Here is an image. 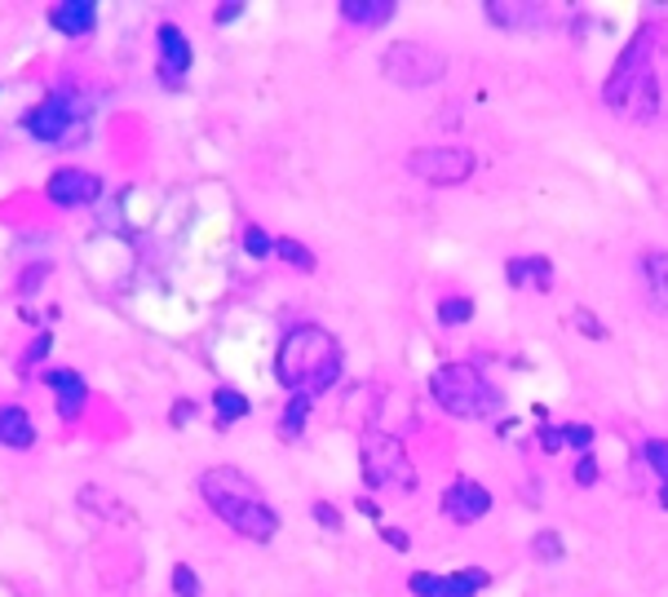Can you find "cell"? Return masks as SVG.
Returning <instances> with one entry per match:
<instances>
[{
	"label": "cell",
	"mask_w": 668,
	"mask_h": 597,
	"mask_svg": "<svg viewBox=\"0 0 668 597\" xmlns=\"http://www.w3.org/2000/svg\"><path fill=\"white\" fill-rule=\"evenodd\" d=\"M50 28L63 36H89L98 28V0H58L50 6Z\"/></svg>",
	"instance_id": "15"
},
{
	"label": "cell",
	"mask_w": 668,
	"mask_h": 597,
	"mask_svg": "<svg viewBox=\"0 0 668 597\" xmlns=\"http://www.w3.org/2000/svg\"><path fill=\"white\" fill-rule=\"evenodd\" d=\"M80 504L98 518H111V522H133V513H125V504L116 496H107L103 487H80Z\"/></svg>",
	"instance_id": "22"
},
{
	"label": "cell",
	"mask_w": 668,
	"mask_h": 597,
	"mask_svg": "<svg viewBox=\"0 0 668 597\" xmlns=\"http://www.w3.org/2000/svg\"><path fill=\"white\" fill-rule=\"evenodd\" d=\"M239 243H244V252H248V257H270V252H274V239H266V230H261V226H244Z\"/></svg>",
	"instance_id": "27"
},
{
	"label": "cell",
	"mask_w": 668,
	"mask_h": 597,
	"mask_svg": "<svg viewBox=\"0 0 668 597\" xmlns=\"http://www.w3.org/2000/svg\"><path fill=\"white\" fill-rule=\"evenodd\" d=\"M310 408H314V399H305V394H288L283 416H279V438H283V443H297V438H301Z\"/></svg>",
	"instance_id": "19"
},
{
	"label": "cell",
	"mask_w": 668,
	"mask_h": 597,
	"mask_svg": "<svg viewBox=\"0 0 668 597\" xmlns=\"http://www.w3.org/2000/svg\"><path fill=\"white\" fill-rule=\"evenodd\" d=\"M602 98L628 124H650L659 116V80H655V67H650V32L646 28L619 54V63L611 67Z\"/></svg>",
	"instance_id": "3"
},
{
	"label": "cell",
	"mask_w": 668,
	"mask_h": 597,
	"mask_svg": "<svg viewBox=\"0 0 668 597\" xmlns=\"http://www.w3.org/2000/svg\"><path fill=\"white\" fill-rule=\"evenodd\" d=\"M448 72V58L430 45H412V41H395L386 54H381V76L399 89H425V85H439Z\"/></svg>",
	"instance_id": "6"
},
{
	"label": "cell",
	"mask_w": 668,
	"mask_h": 597,
	"mask_svg": "<svg viewBox=\"0 0 668 597\" xmlns=\"http://www.w3.org/2000/svg\"><path fill=\"white\" fill-rule=\"evenodd\" d=\"M408 169L430 186H456L474 173V151H465V146H417L408 155Z\"/></svg>",
	"instance_id": "8"
},
{
	"label": "cell",
	"mask_w": 668,
	"mask_h": 597,
	"mask_svg": "<svg viewBox=\"0 0 668 597\" xmlns=\"http://www.w3.org/2000/svg\"><path fill=\"white\" fill-rule=\"evenodd\" d=\"M492 584V575L483 566H465V571H452V575H434V571H417L408 579V588L417 597H474Z\"/></svg>",
	"instance_id": "10"
},
{
	"label": "cell",
	"mask_w": 668,
	"mask_h": 597,
	"mask_svg": "<svg viewBox=\"0 0 668 597\" xmlns=\"http://www.w3.org/2000/svg\"><path fill=\"white\" fill-rule=\"evenodd\" d=\"M575 482H580V487H593V482H597V460H593V456H584V460L575 465Z\"/></svg>",
	"instance_id": "33"
},
{
	"label": "cell",
	"mask_w": 668,
	"mask_h": 597,
	"mask_svg": "<svg viewBox=\"0 0 668 597\" xmlns=\"http://www.w3.org/2000/svg\"><path fill=\"white\" fill-rule=\"evenodd\" d=\"M244 14V6H239V0H226V6H217V23L226 28V23H235Z\"/></svg>",
	"instance_id": "35"
},
{
	"label": "cell",
	"mask_w": 668,
	"mask_h": 597,
	"mask_svg": "<svg viewBox=\"0 0 668 597\" xmlns=\"http://www.w3.org/2000/svg\"><path fill=\"white\" fill-rule=\"evenodd\" d=\"M540 447H545V452H558V447H562V430H540Z\"/></svg>",
	"instance_id": "37"
},
{
	"label": "cell",
	"mask_w": 668,
	"mask_h": 597,
	"mask_svg": "<svg viewBox=\"0 0 668 597\" xmlns=\"http://www.w3.org/2000/svg\"><path fill=\"white\" fill-rule=\"evenodd\" d=\"M213 412H217V425L226 430L230 421L248 416V412H252V403H248L239 390H230V386H217V390H213Z\"/></svg>",
	"instance_id": "21"
},
{
	"label": "cell",
	"mask_w": 668,
	"mask_h": 597,
	"mask_svg": "<svg viewBox=\"0 0 668 597\" xmlns=\"http://www.w3.org/2000/svg\"><path fill=\"white\" fill-rule=\"evenodd\" d=\"M571 319H575V324L584 328V337H593V341H606V337H611V333H606V328H602V324H597V319H593L589 311H575Z\"/></svg>",
	"instance_id": "30"
},
{
	"label": "cell",
	"mask_w": 668,
	"mask_h": 597,
	"mask_svg": "<svg viewBox=\"0 0 668 597\" xmlns=\"http://www.w3.org/2000/svg\"><path fill=\"white\" fill-rule=\"evenodd\" d=\"M54 350V333H36V341L23 350V368H32V363H41L45 355Z\"/></svg>",
	"instance_id": "29"
},
{
	"label": "cell",
	"mask_w": 668,
	"mask_h": 597,
	"mask_svg": "<svg viewBox=\"0 0 668 597\" xmlns=\"http://www.w3.org/2000/svg\"><path fill=\"white\" fill-rule=\"evenodd\" d=\"M562 443H571V447H589V443H593V430H589V425H562Z\"/></svg>",
	"instance_id": "31"
},
{
	"label": "cell",
	"mask_w": 668,
	"mask_h": 597,
	"mask_svg": "<svg viewBox=\"0 0 668 597\" xmlns=\"http://www.w3.org/2000/svg\"><path fill=\"white\" fill-rule=\"evenodd\" d=\"M85 102L76 98V94H63V89H54V94H45L28 116H23V129L36 138V142H67V133H72V124L76 129H85Z\"/></svg>",
	"instance_id": "7"
},
{
	"label": "cell",
	"mask_w": 668,
	"mask_h": 597,
	"mask_svg": "<svg viewBox=\"0 0 668 597\" xmlns=\"http://www.w3.org/2000/svg\"><path fill=\"white\" fill-rule=\"evenodd\" d=\"M430 394L448 416H461V421H483V416H496L500 408V390L474 363H439L430 377Z\"/></svg>",
	"instance_id": "4"
},
{
	"label": "cell",
	"mask_w": 668,
	"mask_h": 597,
	"mask_svg": "<svg viewBox=\"0 0 668 597\" xmlns=\"http://www.w3.org/2000/svg\"><path fill=\"white\" fill-rule=\"evenodd\" d=\"M527 279H531L540 292H549V257H514V261H509V283L522 287Z\"/></svg>",
	"instance_id": "20"
},
{
	"label": "cell",
	"mask_w": 668,
	"mask_h": 597,
	"mask_svg": "<svg viewBox=\"0 0 668 597\" xmlns=\"http://www.w3.org/2000/svg\"><path fill=\"white\" fill-rule=\"evenodd\" d=\"M642 456H646V465H650V469L664 478V487H659V504L668 509V438H646Z\"/></svg>",
	"instance_id": "23"
},
{
	"label": "cell",
	"mask_w": 668,
	"mask_h": 597,
	"mask_svg": "<svg viewBox=\"0 0 668 597\" xmlns=\"http://www.w3.org/2000/svg\"><path fill=\"white\" fill-rule=\"evenodd\" d=\"M487 509H492V491H487L483 482H474V478H456V482L443 491V513H448L452 522H461V527L487 518Z\"/></svg>",
	"instance_id": "12"
},
{
	"label": "cell",
	"mask_w": 668,
	"mask_h": 597,
	"mask_svg": "<svg viewBox=\"0 0 668 597\" xmlns=\"http://www.w3.org/2000/svg\"><path fill=\"white\" fill-rule=\"evenodd\" d=\"M169 584H173V593H177V597H200V593H204V588H200V575H195L186 562H177V566H173Z\"/></svg>",
	"instance_id": "26"
},
{
	"label": "cell",
	"mask_w": 668,
	"mask_h": 597,
	"mask_svg": "<svg viewBox=\"0 0 668 597\" xmlns=\"http://www.w3.org/2000/svg\"><path fill=\"white\" fill-rule=\"evenodd\" d=\"M314 518H319V522H323L327 531H337V527H342V513H337V509H332L327 500H314Z\"/></svg>",
	"instance_id": "32"
},
{
	"label": "cell",
	"mask_w": 668,
	"mask_h": 597,
	"mask_svg": "<svg viewBox=\"0 0 668 597\" xmlns=\"http://www.w3.org/2000/svg\"><path fill=\"white\" fill-rule=\"evenodd\" d=\"M359 460H364V478L368 487H390V491H412L417 487V469L403 452V443L395 434H381V430H368L359 438Z\"/></svg>",
	"instance_id": "5"
},
{
	"label": "cell",
	"mask_w": 668,
	"mask_h": 597,
	"mask_svg": "<svg viewBox=\"0 0 668 597\" xmlns=\"http://www.w3.org/2000/svg\"><path fill=\"white\" fill-rule=\"evenodd\" d=\"M155 45H160V80L164 89H182L186 72H191V41L177 23H160L155 28Z\"/></svg>",
	"instance_id": "11"
},
{
	"label": "cell",
	"mask_w": 668,
	"mask_h": 597,
	"mask_svg": "<svg viewBox=\"0 0 668 597\" xmlns=\"http://www.w3.org/2000/svg\"><path fill=\"white\" fill-rule=\"evenodd\" d=\"M642 274H646V287L655 296V306L668 311V252H646L642 257Z\"/></svg>",
	"instance_id": "18"
},
{
	"label": "cell",
	"mask_w": 668,
	"mask_h": 597,
	"mask_svg": "<svg viewBox=\"0 0 668 597\" xmlns=\"http://www.w3.org/2000/svg\"><path fill=\"white\" fill-rule=\"evenodd\" d=\"M395 0H342V19L355 28H386L395 19Z\"/></svg>",
	"instance_id": "17"
},
{
	"label": "cell",
	"mask_w": 668,
	"mask_h": 597,
	"mask_svg": "<svg viewBox=\"0 0 668 597\" xmlns=\"http://www.w3.org/2000/svg\"><path fill=\"white\" fill-rule=\"evenodd\" d=\"M32 443H36V425H32L28 408H19V403H6V408H0V447L28 452Z\"/></svg>",
	"instance_id": "16"
},
{
	"label": "cell",
	"mask_w": 668,
	"mask_h": 597,
	"mask_svg": "<svg viewBox=\"0 0 668 597\" xmlns=\"http://www.w3.org/2000/svg\"><path fill=\"white\" fill-rule=\"evenodd\" d=\"M103 177L98 173H89V169H76V164H67V169H58L50 182H45V199L50 204H58V208H85V204H98L103 199Z\"/></svg>",
	"instance_id": "9"
},
{
	"label": "cell",
	"mask_w": 668,
	"mask_h": 597,
	"mask_svg": "<svg viewBox=\"0 0 668 597\" xmlns=\"http://www.w3.org/2000/svg\"><path fill=\"white\" fill-rule=\"evenodd\" d=\"M531 553H536L540 562H558V557H562V535H558V531H540V535L531 540Z\"/></svg>",
	"instance_id": "28"
},
{
	"label": "cell",
	"mask_w": 668,
	"mask_h": 597,
	"mask_svg": "<svg viewBox=\"0 0 668 597\" xmlns=\"http://www.w3.org/2000/svg\"><path fill=\"white\" fill-rule=\"evenodd\" d=\"M191 416H195V403H191V399H182V403L173 408V425H186Z\"/></svg>",
	"instance_id": "36"
},
{
	"label": "cell",
	"mask_w": 668,
	"mask_h": 597,
	"mask_svg": "<svg viewBox=\"0 0 668 597\" xmlns=\"http://www.w3.org/2000/svg\"><path fill=\"white\" fill-rule=\"evenodd\" d=\"M474 315V302H470V296H443V302H439V319L452 328V324H465Z\"/></svg>",
	"instance_id": "25"
},
{
	"label": "cell",
	"mask_w": 668,
	"mask_h": 597,
	"mask_svg": "<svg viewBox=\"0 0 668 597\" xmlns=\"http://www.w3.org/2000/svg\"><path fill=\"white\" fill-rule=\"evenodd\" d=\"M274 257H279V261H288L292 270H305V274L314 270V252H310L305 243L288 239V235H283V239H274Z\"/></svg>",
	"instance_id": "24"
},
{
	"label": "cell",
	"mask_w": 668,
	"mask_h": 597,
	"mask_svg": "<svg viewBox=\"0 0 668 597\" xmlns=\"http://www.w3.org/2000/svg\"><path fill=\"white\" fill-rule=\"evenodd\" d=\"M200 496L208 500V509L230 527L239 531L244 540L252 544H270L279 535V513L270 509V500L261 496V487L252 478H244L239 469L230 465H213L200 474Z\"/></svg>",
	"instance_id": "2"
},
{
	"label": "cell",
	"mask_w": 668,
	"mask_h": 597,
	"mask_svg": "<svg viewBox=\"0 0 668 597\" xmlns=\"http://www.w3.org/2000/svg\"><path fill=\"white\" fill-rule=\"evenodd\" d=\"M45 386L58 394V416L72 425V421H80L85 416V408H89V386H85V377L76 372V368H50L45 372Z\"/></svg>",
	"instance_id": "13"
},
{
	"label": "cell",
	"mask_w": 668,
	"mask_h": 597,
	"mask_svg": "<svg viewBox=\"0 0 668 597\" xmlns=\"http://www.w3.org/2000/svg\"><path fill=\"white\" fill-rule=\"evenodd\" d=\"M483 14L496 23V28H509V32H536L549 23V10L545 6H522V0H487Z\"/></svg>",
	"instance_id": "14"
},
{
	"label": "cell",
	"mask_w": 668,
	"mask_h": 597,
	"mask_svg": "<svg viewBox=\"0 0 668 597\" xmlns=\"http://www.w3.org/2000/svg\"><path fill=\"white\" fill-rule=\"evenodd\" d=\"M381 535H386V544L390 549H399V553H408L412 544H408V531H399V527H381Z\"/></svg>",
	"instance_id": "34"
},
{
	"label": "cell",
	"mask_w": 668,
	"mask_h": 597,
	"mask_svg": "<svg viewBox=\"0 0 668 597\" xmlns=\"http://www.w3.org/2000/svg\"><path fill=\"white\" fill-rule=\"evenodd\" d=\"M274 377L288 394H323L342 377V341L319 324H297L274 350Z\"/></svg>",
	"instance_id": "1"
}]
</instances>
